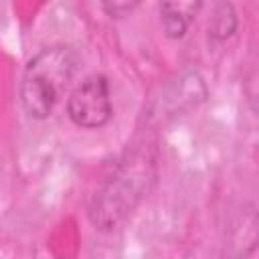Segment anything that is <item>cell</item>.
Listing matches in <instances>:
<instances>
[{
	"mask_svg": "<svg viewBox=\"0 0 259 259\" xmlns=\"http://www.w3.org/2000/svg\"><path fill=\"white\" fill-rule=\"evenodd\" d=\"M156 178V162L148 150L127 152L103 178L89 204V219L101 231H111L138 206Z\"/></svg>",
	"mask_w": 259,
	"mask_h": 259,
	"instance_id": "1",
	"label": "cell"
},
{
	"mask_svg": "<svg viewBox=\"0 0 259 259\" xmlns=\"http://www.w3.org/2000/svg\"><path fill=\"white\" fill-rule=\"evenodd\" d=\"M77 69V53L67 45H53L36 53L22 75L20 101L24 111L34 119L53 113L65 95Z\"/></svg>",
	"mask_w": 259,
	"mask_h": 259,
	"instance_id": "2",
	"label": "cell"
},
{
	"mask_svg": "<svg viewBox=\"0 0 259 259\" xmlns=\"http://www.w3.org/2000/svg\"><path fill=\"white\" fill-rule=\"evenodd\" d=\"M67 113L79 127H103L111 119V95L107 79L103 75H91L81 81L69 95Z\"/></svg>",
	"mask_w": 259,
	"mask_h": 259,
	"instance_id": "3",
	"label": "cell"
},
{
	"mask_svg": "<svg viewBox=\"0 0 259 259\" xmlns=\"http://www.w3.org/2000/svg\"><path fill=\"white\" fill-rule=\"evenodd\" d=\"M257 243H259V217L253 210H245L229 227L223 259H247L245 251L251 255Z\"/></svg>",
	"mask_w": 259,
	"mask_h": 259,
	"instance_id": "4",
	"label": "cell"
},
{
	"mask_svg": "<svg viewBox=\"0 0 259 259\" xmlns=\"http://www.w3.org/2000/svg\"><path fill=\"white\" fill-rule=\"evenodd\" d=\"M200 2H164L160 4V20L170 38H182L188 30Z\"/></svg>",
	"mask_w": 259,
	"mask_h": 259,
	"instance_id": "5",
	"label": "cell"
},
{
	"mask_svg": "<svg viewBox=\"0 0 259 259\" xmlns=\"http://www.w3.org/2000/svg\"><path fill=\"white\" fill-rule=\"evenodd\" d=\"M208 30H210V36L214 40L229 38L237 30V14H235V8L231 4H227V2L217 4L214 6V12H212V18L208 22Z\"/></svg>",
	"mask_w": 259,
	"mask_h": 259,
	"instance_id": "6",
	"label": "cell"
},
{
	"mask_svg": "<svg viewBox=\"0 0 259 259\" xmlns=\"http://www.w3.org/2000/svg\"><path fill=\"white\" fill-rule=\"evenodd\" d=\"M243 91L249 107L259 115V45L249 55L243 77Z\"/></svg>",
	"mask_w": 259,
	"mask_h": 259,
	"instance_id": "7",
	"label": "cell"
},
{
	"mask_svg": "<svg viewBox=\"0 0 259 259\" xmlns=\"http://www.w3.org/2000/svg\"><path fill=\"white\" fill-rule=\"evenodd\" d=\"M136 6H138V2H105V4H103V10H105L109 16L121 18V16L130 14Z\"/></svg>",
	"mask_w": 259,
	"mask_h": 259,
	"instance_id": "8",
	"label": "cell"
}]
</instances>
